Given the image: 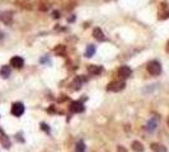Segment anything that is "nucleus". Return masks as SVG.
I'll use <instances>...</instances> for the list:
<instances>
[{"label": "nucleus", "mask_w": 169, "mask_h": 152, "mask_svg": "<svg viewBox=\"0 0 169 152\" xmlns=\"http://www.w3.org/2000/svg\"><path fill=\"white\" fill-rule=\"evenodd\" d=\"M148 71L153 76H158L162 72V66H160V64L158 62V61H151V62L148 65Z\"/></svg>", "instance_id": "obj_1"}, {"label": "nucleus", "mask_w": 169, "mask_h": 152, "mask_svg": "<svg viewBox=\"0 0 169 152\" xmlns=\"http://www.w3.org/2000/svg\"><path fill=\"white\" fill-rule=\"evenodd\" d=\"M24 113V105L22 103H14L12 106V114L15 117H21Z\"/></svg>", "instance_id": "obj_2"}, {"label": "nucleus", "mask_w": 169, "mask_h": 152, "mask_svg": "<svg viewBox=\"0 0 169 152\" xmlns=\"http://www.w3.org/2000/svg\"><path fill=\"white\" fill-rule=\"evenodd\" d=\"M107 89L110 91H121L125 89V83L124 81H112L108 84Z\"/></svg>", "instance_id": "obj_3"}, {"label": "nucleus", "mask_w": 169, "mask_h": 152, "mask_svg": "<svg viewBox=\"0 0 169 152\" xmlns=\"http://www.w3.org/2000/svg\"><path fill=\"white\" fill-rule=\"evenodd\" d=\"M10 65H12L13 67H15V69H21V67H23V65H24V61H23L22 57L15 56V57H13V58L10 60Z\"/></svg>", "instance_id": "obj_4"}, {"label": "nucleus", "mask_w": 169, "mask_h": 152, "mask_svg": "<svg viewBox=\"0 0 169 152\" xmlns=\"http://www.w3.org/2000/svg\"><path fill=\"white\" fill-rule=\"evenodd\" d=\"M0 143H2L3 147L5 148H9L10 147V141H9V137L4 133L3 129H0Z\"/></svg>", "instance_id": "obj_5"}, {"label": "nucleus", "mask_w": 169, "mask_h": 152, "mask_svg": "<svg viewBox=\"0 0 169 152\" xmlns=\"http://www.w3.org/2000/svg\"><path fill=\"white\" fill-rule=\"evenodd\" d=\"M118 75L121 76V79H127L131 76V69L129 66H122L118 70Z\"/></svg>", "instance_id": "obj_6"}, {"label": "nucleus", "mask_w": 169, "mask_h": 152, "mask_svg": "<svg viewBox=\"0 0 169 152\" xmlns=\"http://www.w3.org/2000/svg\"><path fill=\"white\" fill-rule=\"evenodd\" d=\"M70 110L73 113H80V112L84 110V106L80 101H73L71 105H70Z\"/></svg>", "instance_id": "obj_7"}, {"label": "nucleus", "mask_w": 169, "mask_h": 152, "mask_svg": "<svg viewBox=\"0 0 169 152\" xmlns=\"http://www.w3.org/2000/svg\"><path fill=\"white\" fill-rule=\"evenodd\" d=\"M0 19H2V22H4L5 24L12 23V19H13V13H12V11H5V13H3L2 15H0Z\"/></svg>", "instance_id": "obj_8"}, {"label": "nucleus", "mask_w": 169, "mask_h": 152, "mask_svg": "<svg viewBox=\"0 0 169 152\" xmlns=\"http://www.w3.org/2000/svg\"><path fill=\"white\" fill-rule=\"evenodd\" d=\"M150 148L154 151V152H167V147L164 146V145H162V143H151V146H150Z\"/></svg>", "instance_id": "obj_9"}, {"label": "nucleus", "mask_w": 169, "mask_h": 152, "mask_svg": "<svg viewBox=\"0 0 169 152\" xmlns=\"http://www.w3.org/2000/svg\"><path fill=\"white\" fill-rule=\"evenodd\" d=\"M93 36H94V38L98 39V41H104V39H106L104 33L101 30V28H96V29L93 30Z\"/></svg>", "instance_id": "obj_10"}, {"label": "nucleus", "mask_w": 169, "mask_h": 152, "mask_svg": "<svg viewBox=\"0 0 169 152\" xmlns=\"http://www.w3.org/2000/svg\"><path fill=\"white\" fill-rule=\"evenodd\" d=\"M88 71L92 74V75H98L102 72V67L101 66H97V65H90L88 66Z\"/></svg>", "instance_id": "obj_11"}, {"label": "nucleus", "mask_w": 169, "mask_h": 152, "mask_svg": "<svg viewBox=\"0 0 169 152\" xmlns=\"http://www.w3.org/2000/svg\"><path fill=\"white\" fill-rule=\"evenodd\" d=\"M131 147H132V150H134L135 152H143V151H144V146H143V143L139 142V141H134L132 145H131Z\"/></svg>", "instance_id": "obj_12"}, {"label": "nucleus", "mask_w": 169, "mask_h": 152, "mask_svg": "<svg viewBox=\"0 0 169 152\" xmlns=\"http://www.w3.org/2000/svg\"><path fill=\"white\" fill-rule=\"evenodd\" d=\"M0 75L3 76V78H8L10 75V70H9V66H3L0 69Z\"/></svg>", "instance_id": "obj_13"}, {"label": "nucleus", "mask_w": 169, "mask_h": 152, "mask_svg": "<svg viewBox=\"0 0 169 152\" xmlns=\"http://www.w3.org/2000/svg\"><path fill=\"white\" fill-rule=\"evenodd\" d=\"M94 52H96V47L90 44V46H88V48H87V51H85V56H87V57H92V56L94 55Z\"/></svg>", "instance_id": "obj_14"}, {"label": "nucleus", "mask_w": 169, "mask_h": 152, "mask_svg": "<svg viewBox=\"0 0 169 152\" xmlns=\"http://www.w3.org/2000/svg\"><path fill=\"white\" fill-rule=\"evenodd\" d=\"M85 151V145L83 141H79L76 143V147H75V152H84Z\"/></svg>", "instance_id": "obj_15"}, {"label": "nucleus", "mask_w": 169, "mask_h": 152, "mask_svg": "<svg viewBox=\"0 0 169 152\" xmlns=\"http://www.w3.org/2000/svg\"><path fill=\"white\" fill-rule=\"evenodd\" d=\"M155 128H157V123H155L154 120H150L149 123H148V126H146V129H148L149 132H153Z\"/></svg>", "instance_id": "obj_16"}, {"label": "nucleus", "mask_w": 169, "mask_h": 152, "mask_svg": "<svg viewBox=\"0 0 169 152\" xmlns=\"http://www.w3.org/2000/svg\"><path fill=\"white\" fill-rule=\"evenodd\" d=\"M55 52L59 55V53H61V55H65V47L64 46H60V47H57L56 50H55Z\"/></svg>", "instance_id": "obj_17"}, {"label": "nucleus", "mask_w": 169, "mask_h": 152, "mask_svg": "<svg viewBox=\"0 0 169 152\" xmlns=\"http://www.w3.org/2000/svg\"><path fill=\"white\" fill-rule=\"evenodd\" d=\"M117 152H127V150H126L124 146H118V148H117Z\"/></svg>", "instance_id": "obj_18"}, {"label": "nucleus", "mask_w": 169, "mask_h": 152, "mask_svg": "<svg viewBox=\"0 0 169 152\" xmlns=\"http://www.w3.org/2000/svg\"><path fill=\"white\" fill-rule=\"evenodd\" d=\"M167 122H168V127H169V117H168V120H167Z\"/></svg>", "instance_id": "obj_19"}, {"label": "nucleus", "mask_w": 169, "mask_h": 152, "mask_svg": "<svg viewBox=\"0 0 169 152\" xmlns=\"http://www.w3.org/2000/svg\"><path fill=\"white\" fill-rule=\"evenodd\" d=\"M0 38H2V33H0Z\"/></svg>", "instance_id": "obj_20"}]
</instances>
